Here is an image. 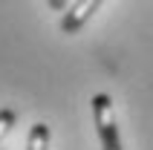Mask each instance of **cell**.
<instances>
[{
  "label": "cell",
  "instance_id": "7a4b0ae2",
  "mask_svg": "<svg viewBox=\"0 0 153 150\" xmlns=\"http://www.w3.org/2000/svg\"><path fill=\"white\" fill-rule=\"evenodd\" d=\"M101 3L104 0H75V3L69 6V12H64V17H61V29L67 35H75L78 29H84V23L98 12Z\"/></svg>",
  "mask_w": 153,
  "mask_h": 150
},
{
  "label": "cell",
  "instance_id": "3957f363",
  "mask_svg": "<svg viewBox=\"0 0 153 150\" xmlns=\"http://www.w3.org/2000/svg\"><path fill=\"white\" fill-rule=\"evenodd\" d=\"M26 150H49V127L43 124V121L32 124L29 139H26Z\"/></svg>",
  "mask_w": 153,
  "mask_h": 150
},
{
  "label": "cell",
  "instance_id": "277c9868",
  "mask_svg": "<svg viewBox=\"0 0 153 150\" xmlns=\"http://www.w3.org/2000/svg\"><path fill=\"white\" fill-rule=\"evenodd\" d=\"M15 110H9V107H3L0 110V142H3V136L9 133V130H12V127H15Z\"/></svg>",
  "mask_w": 153,
  "mask_h": 150
},
{
  "label": "cell",
  "instance_id": "5b68a950",
  "mask_svg": "<svg viewBox=\"0 0 153 150\" xmlns=\"http://www.w3.org/2000/svg\"><path fill=\"white\" fill-rule=\"evenodd\" d=\"M46 3H49L52 12H64V6H67V0H46Z\"/></svg>",
  "mask_w": 153,
  "mask_h": 150
},
{
  "label": "cell",
  "instance_id": "6da1fadb",
  "mask_svg": "<svg viewBox=\"0 0 153 150\" xmlns=\"http://www.w3.org/2000/svg\"><path fill=\"white\" fill-rule=\"evenodd\" d=\"M93 116H95V127H98V136H101L104 150H124L119 139V127H116V113H113V101L110 95H93Z\"/></svg>",
  "mask_w": 153,
  "mask_h": 150
}]
</instances>
